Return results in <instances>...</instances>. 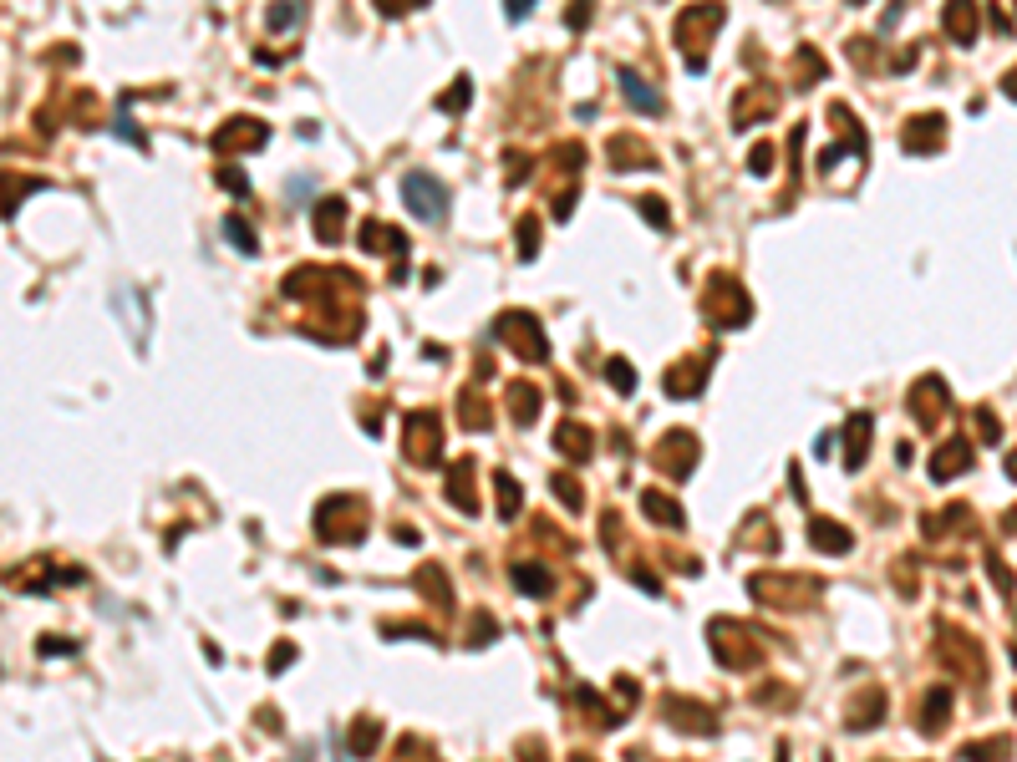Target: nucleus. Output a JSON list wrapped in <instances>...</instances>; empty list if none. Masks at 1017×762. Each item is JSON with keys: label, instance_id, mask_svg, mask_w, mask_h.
Masks as SVG:
<instances>
[{"label": "nucleus", "instance_id": "f257e3e1", "mask_svg": "<svg viewBox=\"0 0 1017 762\" xmlns=\"http://www.w3.org/2000/svg\"><path fill=\"white\" fill-rule=\"evenodd\" d=\"M718 26H722V5L718 0H712V5H692L687 16L677 21V47H682V56H687L692 72H702V51H707V41L718 36Z\"/></svg>", "mask_w": 1017, "mask_h": 762}, {"label": "nucleus", "instance_id": "f03ea898", "mask_svg": "<svg viewBox=\"0 0 1017 762\" xmlns=\"http://www.w3.org/2000/svg\"><path fill=\"white\" fill-rule=\"evenodd\" d=\"M707 315H712V326H743L753 315V300L743 295V285L728 280V275H712V285H707Z\"/></svg>", "mask_w": 1017, "mask_h": 762}, {"label": "nucleus", "instance_id": "7ed1b4c3", "mask_svg": "<svg viewBox=\"0 0 1017 762\" xmlns=\"http://www.w3.org/2000/svg\"><path fill=\"white\" fill-rule=\"evenodd\" d=\"M402 203L418 218H433V224H438V218L448 214V188H443L438 178H427V173H407L402 178Z\"/></svg>", "mask_w": 1017, "mask_h": 762}, {"label": "nucleus", "instance_id": "20e7f679", "mask_svg": "<svg viewBox=\"0 0 1017 762\" xmlns=\"http://www.w3.org/2000/svg\"><path fill=\"white\" fill-rule=\"evenodd\" d=\"M499 330L509 336V346H514L524 361H545L549 356V346H545V330H539V321L534 315H524V311H509L499 321Z\"/></svg>", "mask_w": 1017, "mask_h": 762}, {"label": "nucleus", "instance_id": "39448f33", "mask_svg": "<svg viewBox=\"0 0 1017 762\" xmlns=\"http://www.w3.org/2000/svg\"><path fill=\"white\" fill-rule=\"evenodd\" d=\"M265 138H270V127L260 123V117H235V123H224L220 127V148L224 153H245V148H265Z\"/></svg>", "mask_w": 1017, "mask_h": 762}, {"label": "nucleus", "instance_id": "423d86ee", "mask_svg": "<svg viewBox=\"0 0 1017 762\" xmlns=\"http://www.w3.org/2000/svg\"><path fill=\"white\" fill-rule=\"evenodd\" d=\"M657 463L667 467V473H677V478H687V473H692V463H697V437H692V432H672V437H661Z\"/></svg>", "mask_w": 1017, "mask_h": 762}, {"label": "nucleus", "instance_id": "0eeeda50", "mask_svg": "<svg viewBox=\"0 0 1017 762\" xmlns=\"http://www.w3.org/2000/svg\"><path fill=\"white\" fill-rule=\"evenodd\" d=\"M438 442H443V432H438V417H433V412H418V417L407 422V452H412L418 463L438 458Z\"/></svg>", "mask_w": 1017, "mask_h": 762}, {"label": "nucleus", "instance_id": "6e6552de", "mask_svg": "<svg viewBox=\"0 0 1017 762\" xmlns=\"http://www.w3.org/2000/svg\"><path fill=\"white\" fill-rule=\"evenodd\" d=\"M616 81H621V92H626V102H631L636 112H646V117H661V112H667V107H661V97L651 92V87H646V81L636 77L631 66H621V72H616Z\"/></svg>", "mask_w": 1017, "mask_h": 762}, {"label": "nucleus", "instance_id": "1a4fd4ad", "mask_svg": "<svg viewBox=\"0 0 1017 762\" xmlns=\"http://www.w3.org/2000/svg\"><path fill=\"white\" fill-rule=\"evenodd\" d=\"M346 199H321V209H315V239L321 244H341L346 234Z\"/></svg>", "mask_w": 1017, "mask_h": 762}, {"label": "nucleus", "instance_id": "9d476101", "mask_svg": "<svg viewBox=\"0 0 1017 762\" xmlns=\"http://www.w3.org/2000/svg\"><path fill=\"white\" fill-rule=\"evenodd\" d=\"M712 366V356H697V361H687V366H677V372H667V397H697V376Z\"/></svg>", "mask_w": 1017, "mask_h": 762}, {"label": "nucleus", "instance_id": "9b49d317", "mask_svg": "<svg viewBox=\"0 0 1017 762\" xmlns=\"http://www.w3.org/2000/svg\"><path fill=\"white\" fill-rule=\"evenodd\" d=\"M448 498H453V509H469L473 514V458L448 467Z\"/></svg>", "mask_w": 1017, "mask_h": 762}, {"label": "nucleus", "instance_id": "f8f14e48", "mask_svg": "<svg viewBox=\"0 0 1017 762\" xmlns=\"http://www.w3.org/2000/svg\"><path fill=\"white\" fill-rule=\"evenodd\" d=\"M809 539H814V549H824V554H845L849 549V529H840V524H830V518H814Z\"/></svg>", "mask_w": 1017, "mask_h": 762}, {"label": "nucleus", "instance_id": "ddd939ff", "mask_svg": "<svg viewBox=\"0 0 1017 762\" xmlns=\"http://www.w3.org/2000/svg\"><path fill=\"white\" fill-rule=\"evenodd\" d=\"M667 722L672 727H687V732H712L718 716L712 712H692V701H667Z\"/></svg>", "mask_w": 1017, "mask_h": 762}, {"label": "nucleus", "instance_id": "4468645a", "mask_svg": "<svg viewBox=\"0 0 1017 762\" xmlns=\"http://www.w3.org/2000/svg\"><path fill=\"white\" fill-rule=\"evenodd\" d=\"M555 448H560L565 458H590V432L575 427V422H565L560 432H555Z\"/></svg>", "mask_w": 1017, "mask_h": 762}, {"label": "nucleus", "instance_id": "2eb2a0df", "mask_svg": "<svg viewBox=\"0 0 1017 762\" xmlns=\"http://www.w3.org/2000/svg\"><path fill=\"white\" fill-rule=\"evenodd\" d=\"M865 437H870V417H849V432H845V467H860V463H865Z\"/></svg>", "mask_w": 1017, "mask_h": 762}, {"label": "nucleus", "instance_id": "dca6fc26", "mask_svg": "<svg viewBox=\"0 0 1017 762\" xmlns=\"http://www.w3.org/2000/svg\"><path fill=\"white\" fill-rule=\"evenodd\" d=\"M509 412H514V422H534V412H539V391L524 387V381H514V387H509Z\"/></svg>", "mask_w": 1017, "mask_h": 762}, {"label": "nucleus", "instance_id": "f3484780", "mask_svg": "<svg viewBox=\"0 0 1017 762\" xmlns=\"http://www.w3.org/2000/svg\"><path fill=\"white\" fill-rule=\"evenodd\" d=\"M514 579L524 595H549L555 590V579H549V569H539V564H514Z\"/></svg>", "mask_w": 1017, "mask_h": 762}, {"label": "nucleus", "instance_id": "a211bd4d", "mask_svg": "<svg viewBox=\"0 0 1017 762\" xmlns=\"http://www.w3.org/2000/svg\"><path fill=\"white\" fill-rule=\"evenodd\" d=\"M646 518H657V524H672V529H682V509H677L667 493H646Z\"/></svg>", "mask_w": 1017, "mask_h": 762}, {"label": "nucleus", "instance_id": "6ab92c4d", "mask_svg": "<svg viewBox=\"0 0 1017 762\" xmlns=\"http://www.w3.org/2000/svg\"><path fill=\"white\" fill-rule=\"evenodd\" d=\"M224 239H229V244H235L239 254H254V229H250V224H245L239 214H229V218H224Z\"/></svg>", "mask_w": 1017, "mask_h": 762}, {"label": "nucleus", "instance_id": "aec40b11", "mask_svg": "<svg viewBox=\"0 0 1017 762\" xmlns=\"http://www.w3.org/2000/svg\"><path fill=\"white\" fill-rule=\"evenodd\" d=\"M494 488H499V514L514 518L519 514V498H524V493H519V483L509 478V473H499V478H494Z\"/></svg>", "mask_w": 1017, "mask_h": 762}, {"label": "nucleus", "instance_id": "412c9836", "mask_svg": "<svg viewBox=\"0 0 1017 762\" xmlns=\"http://www.w3.org/2000/svg\"><path fill=\"white\" fill-rule=\"evenodd\" d=\"M946 26H952V36L971 41V5L967 0H952V5H946Z\"/></svg>", "mask_w": 1017, "mask_h": 762}, {"label": "nucleus", "instance_id": "4be33fe9", "mask_svg": "<svg viewBox=\"0 0 1017 762\" xmlns=\"http://www.w3.org/2000/svg\"><path fill=\"white\" fill-rule=\"evenodd\" d=\"M610 163H621V168H626V163H642V168H651L657 158L646 153V148H636V142H631V148L626 142H610Z\"/></svg>", "mask_w": 1017, "mask_h": 762}, {"label": "nucleus", "instance_id": "5701e85b", "mask_svg": "<svg viewBox=\"0 0 1017 762\" xmlns=\"http://www.w3.org/2000/svg\"><path fill=\"white\" fill-rule=\"evenodd\" d=\"M606 376H610V387H616V391H636V366H626L621 356L606 361Z\"/></svg>", "mask_w": 1017, "mask_h": 762}, {"label": "nucleus", "instance_id": "b1692460", "mask_svg": "<svg viewBox=\"0 0 1017 762\" xmlns=\"http://www.w3.org/2000/svg\"><path fill=\"white\" fill-rule=\"evenodd\" d=\"M300 21V5L296 0H280V5H270V31H290Z\"/></svg>", "mask_w": 1017, "mask_h": 762}, {"label": "nucleus", "instance_id": "393cba45", "mask_svg": "<svg viewBox=\"0 0 1017 762\" xmlns=\"http://www.w3.org/2000/svg\"><path fill=\"white\" fill-rule=\"evenodd\" d=\"M961 467H967V448L956 442V448H946L936 458V478H952V473H961Z\"/></svg>", "mask_w": 1017, "mask_h": 762}, {"label": "nucleus", "instance_id": "a878e982", "mask_svg": "<svg viewBox=\"0 0 1017 762\" xmlns=\"http://www.w3.org/2000/svg\"><path fill=\"white\" fill-rule=\"evenodd\" d=\"M469 97H473V81H469V77H458L453 87L443 92V102H438V107H443V112H458L463 102H469Z\"/></svg>", "mask_w": 1017, "mask_h": 762}, {"label": "nucleus", "instance_id": "bb28decb", "mask_svg": "<svg viewBox=\"0 0 1017 762\" xmlns=\"http://www.w3.org/2000/svg\"><path fill=\"white\" fill-rule=\"evenodd\" d=\"M534 239H539V224H534V214L519 218V254L524 260H534Z\"/></svg>", "mask_w": 1017, "mask_h": 762}, {"label": "nucleus", "instance_id": "cd10ccee", "mask_svg": "<svg viewBox=\"0 0 1017 762\" xmlns=\"http://www.w3.org/2000/svg\"><path fill=\"white\" fill-rule=\"evenodd\" d=\"M351 742H357V747H351V752H361V758H366V752H372V742H376V722H357V732H351Z\"/></svg>", "mask_w": 1017, "mask_h": 762}, {"label": "nucleus", "instance_id": "c85d7f7f", "mask_svg": "<svg viewBox=\"0 0 1017 762\" xmlns=\"http://www.w3.org/2000/svg\"><path fill=\"white\" fill-rule=\"evenodd\" d=\"M555 493L565 498V509H580V488H575V478H565V473H555Z\"/></svg>", "mask_w": 1017, "mask_h": 762}, {"label": "nucleus", "instance_id": "c756f323", "mask_svg": "<svg viewBox=\"0 0 1017 762\" xmlns=\"http://www.w3.org/2000/svg\"><path fill=\"white\" fill-rule=\"evenodd\" d=\"M642 214L651 218L657 229H667V224H672V218H667V203H661V199H642Z\"/></svg>", "mask_w": 1017, "mask_h": 762}, {"label": "nucleus", "instance_id": "7c9ffc66", "mask_svg": "<svg viewBox=\"0 0 1017 762\" xmlns=\"http://www.w3.org/2000/svg\"><path fill=\"white\" fill-rule=\"evenodd\" d=\"M748 168H753V173H768V168H773V148H768V142H758V148H753Z\"/></svg>", "mask_w": 1017, "mask_h": 762}, {"label": "nucleus", "instance_id": "2f4dec72", "mask_svg": "<svg viewBox=\"0 0 1017 762\" xmlns=\"http://www.w3.org/2000/svg\"><path fill=\"white\" fill-rule=\"evenodd\" d=\"M220 184L229 188V193H239V199L250 193V184H245V173H239V168H224V173H220Z\"/></svg>", "mask_w": 1017, "mask_h": 762}, {"label": "nucleus", "instance_id": "473e14b6", "mask_svg": "<svg viewBox=\"0 0 1017 762\" xmlns=\"http://www.w3.org/2000/svg\"><path fill=\"white\" fill-rule=\"evenodd\" d=\"M585 11H595V0H575V5H570V31H580V26L590 21Z\"/></svg>", "mask_w": 1017, "mask_h": 762}, {"label": "nucleus", "instance_id": "72a5a7b5", "mask_svg": "<svg viewBox=\"0 0 1017 762\" xmlns=\"http://www.w3.org/2000/svg\"><path fill=\"white\" fill-rule=\"evenodd\" d=\"M530 5H534V0H504V11H509V21H524V16H530Z\"/></svg>", "mask_w": 1017, "mask_h": 762}, {"label": "nucleus", "instance_id": "f704fd0d", "mask_svg": "<svg viewBox=\"0 0 1017 762\" xmlns=\"http://www.w3.org/2000/svg\"><path fill=\"white\" fill-rule=\"evenodd\" d=\"M376 5H382V11H387V16H402L407 5H418V0H376Z\"/></svg>", "mask_w": 1017, "mask_h": 762}, {"label": "nucleus", "instance_id": "c9c22d12", "mask_svg": "<svg viewBox=\"0 0 1017 762\" xmlns=\"http://www.w3.org/2000/svg\"><path fill=\"white\" fill-rule=\"evenodd\" d=\"M519 758H524V762H545V758H539V747H534V742H524V747H519Z\"/></svg>", "mask_w": 1017, "mask_h": 762}, {"label": "nucleus", "instance_id": "e433bc0d", "mask_svg": "<svg viewBox=\"0 0 1017 762\" xmlns=\"http://www.w3.org/2000/svg\"><path fill=\"white\" fill-rule=\"evenodd\" d=\"M1013 478H1017V452H1013Z\"/></svg>", "mask_w": 1017, "mask_h": 762}, {"label": "nucleus", "instance_id": "4c0bfd02", "mask_svg": "<svg viewBox=\"0 0 1017 762\" xmlns=\"http://www.w3.org/2000/svg\"><path fill=\"white\" fill-rule=\"evenodd\" d=\"M575 762H590V758H575Z\"/></svg>", "mask_w": 1017, "mask_h": 762}]
</instances>
